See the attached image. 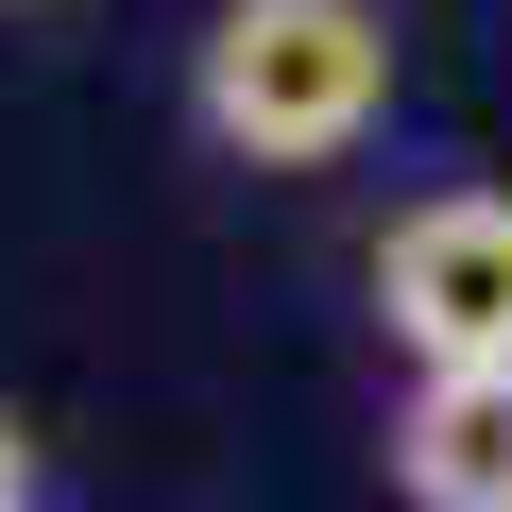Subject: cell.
Returning a JSON list of instances; mask_svg holds the SVG:
<instances>
[{"label": "cell", "mask_w": 512, "mask_h": 512, "mask_svg": "<svg viewBox=\"0 0 512 512\" xmlns=\"http://www.w3.org/2000/svg\"><path fill=\"white\" fill-rule=\"evenodd\" d=\"M18 18H35V0H18Z\"/></svg>", "instance_id": "5"}, {"label": "cell", "mask_w": 512, "mask_h": 512, "mask_svg": "<svg viewBox=\"0 0 512 512\" xmlns=\"http://www.w3.org/2000/svg\"><path fill=\"white\" fill-rule=\"evenodd\" d=\"M188 120L239 171H342L393 120V18L376 0H222L188 52Z\"/></svg>", "instance_id": "1"}, {"label": "cell", "mask_w": 512, "mask_h": 512, "mask_svg": "<svg viewBox=\"0 0 512 512\" xmlns=\"http://www.w3.org/2000/svg\"><path fill=\"white\" fill-rule=\"evenodd\" d=\"M393 478L410 512H512V376H410Z\"/></svg>", "instance_id": "3"}, {"label": "cell", "mask_w": 512, "mask_h": 512, "mask_svg": "<svg viewBox=\"0 0 512 512\" xmlns=\"http://www.w3.org/2000/svg\"><path fill=\"white\" fill-rule=\"evenodd\" d=\"M376 325L410 376H512V188H427L376 239Z\"/></svg>", "instance_id": "2"}, {"label": "cell", "mask_w": 512, "mask_h": 512, "mask_svg": "<svg viewBox=\"0 0 512 512\" xmlns=\"http://www.w3.org/2000/svg\"><path fill=\"white\" fill-rule=\"evenodd\" d=\"M0 512H35V427L0 410Z\"/></svg>", "instance_id": "4"}]
</instances>
